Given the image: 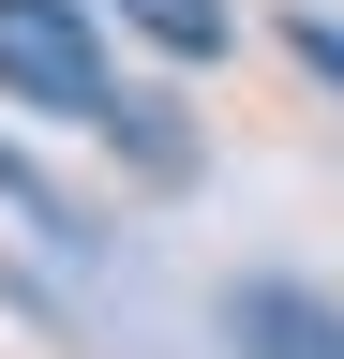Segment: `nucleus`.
<instances>
[{
  "label": "nucleus",
  "mask_w": 344,
  "mask_h": 359,
  "mask_svg": "<svg viewBox=\"0 0 344 359\" xmlns=\"http://www.w3.org/2000/svg\"><path fill=\"white\" fill-rule=\"evenodd\" d=\"M0 90H15L30 120H120L90 0H0Z\"/></svg>",
  "instance_id": "f257e3e1"
},
{
  "label": "nucleus",
  "mask_w": 344,
  "mask_h": 359,
  "mask_svg": "<svg viewBox=\"0 0 344 359\" xmlns=\"http://www.w3.org/2000/svg\"><path fill=\"white\" fill-rule=\"evenodd\" d=\"M225 344L240 359H344V314L315 285H284V269H254V285L225 299Z\"/></svg>",
  "instance_id": "f03ea898"
},
{
  "label": "nucleus",
  "mask_w": 344,
  "mask_h": 359,
  "mask_svg": "<svg viewBox=\"0 0 344 359\" xmlns=\"http://www.w3.org/2000/svg\"><path fill=\"white\" fill-rule=\"evenodd\" d=\"M120 15H135V30L165 45V60H225V30H240L225 0H120Z\"/></svg>",
  "instance_id": "7ed1b4c3"
},
{
  "label": "nucleus",
  "mask_w": 344,
  "mask_h": 359,
  "mask_svg": "<svg viewBox=\"0 0 344 359\" xmlns=\"http://www.w3.org/2000/svg\"><path fill=\"white\" fill-rule=\"evenodd\" d=\"M284 60H299V75H329V90H344V15H284Z\"/></svg>",
  "instance_id": "20e7f679"
},
{
  "label": "nucleus",
  "mask_w": 344,
  "mask_h": 359,
  "mask_svg": "<svg viewBox=\"0 0 344 359\" xmlns=\"http://www.w3.org/2000/svg\"><path fill=\"white\" fill-rule=\"evenodd\" d=\"M0 195H15V210H30V224H60V195H46V180H30V165H15V150H0Z\"/></svg>",
  "instance_id": "39448f33"
}]
</instances>
